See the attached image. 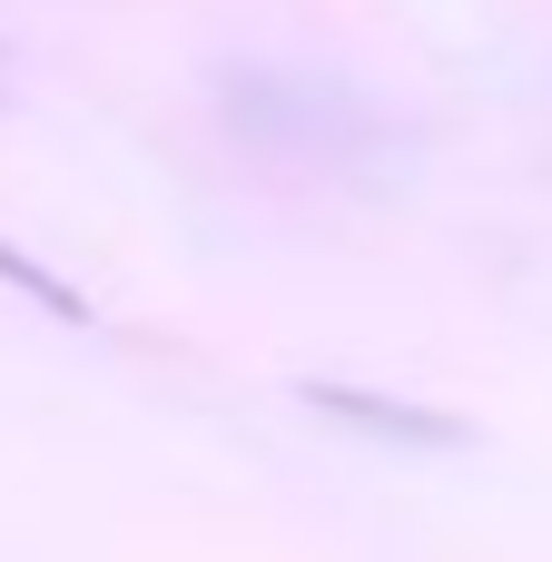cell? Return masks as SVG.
I'll return each instance as SVG.
<instances>
[{
  "label": "cell",
  "instance_id": "6da1fadb",
  "mask_svg": "<svg viewBox=\"0 0 552 562\" xmlns=\"http://www.w3.org/2000/svg\"><path fill=\"white\" fill-rule=\"evenodd\" d=\"M316 405H326V415H346V425H365V435H405V445H454V425H444V415H415V405H375V395H346V385H316Z\"/></svg>",
  "mask_w": 552,
  "mask_h": 562
}]
</instances>
